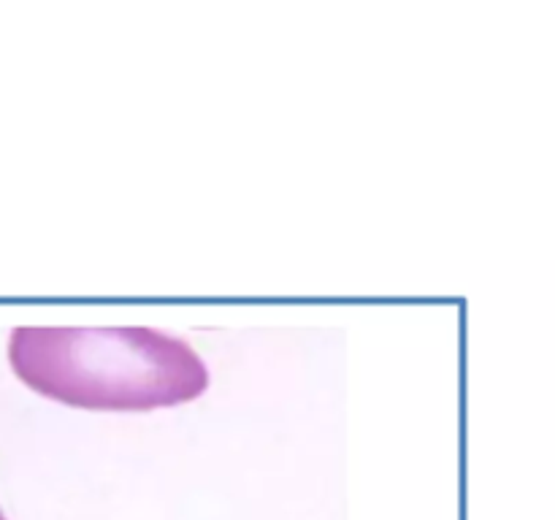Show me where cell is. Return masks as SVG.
<instances>
[{
  "label": "cell",
  "mask_w": 555,
  "mask_h": 520,
  "mask_svg": "<svg viewBox=\"0 0 555 520\" xmlns=\"http://www.w3.org/2000/svg\"><path fill=\"white\" fill-rule=\"evenodd\" d=\"M8 361L35 393L79 409L144 412L208 388L206 364L185 339L144 326L17 328Z\"/></svg>",
  "instance_id": "cell-1"
},
{
  "label": "cell",
  "mask_w": 555,
  "mask_h": 520,
  "mask_svg": "<svg viewBox=\"0 0 555 520\" xmlns=\"http://www.w3.org/2000/svg\"><path fill=\"white\" fill-rule=\"evenodd\" d=\"M0 520H6V515H3V512H0Z\"/></svg>",
  "instance_id": "cell-2"
}]
</instances>
